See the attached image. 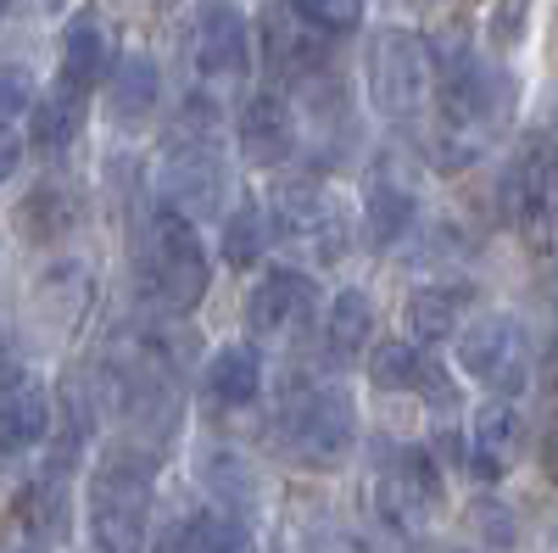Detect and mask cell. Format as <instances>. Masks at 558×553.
<instances>
[{
	"mask_svg": "<svg viewBox=\"0 0 558 553\" xmlns=\"http://www.w3.org/2000/svg\"><path fill=\"white\" fill-rule=\"evenodd\" d=\"M157 196L168 213L179 218H218L229 202V157H223V134L218 118L207 112V101H196V112H184L179 129L162 141V163H157Z\"/></svg>",
	"mask_w": 558,
	"mask_h": 553,
	"instance_id": "obj_3",
	"label": "cell"
},
{
	"mask_svg": "<svg viewBox=\"0 0 558 553\" xmlns=\"http://www.w3.org/2000/svg\"><path fill=\"white\" fill-rule=\"evenodd\" d=\"M68 520H73V497H68V476H51L45 470L39 481L23 486L17 497V526L28 531V542H62L68 537Z\"/></svg>",
	"mask_w": 558,
	"mask_h": 553,
	"instance_id": "obj_22",
	"label": "cell"
},
{
	"mask_svg": "<svg viewBox=\"0 0 558 553\" xmlns=\"http://www.w3.org/2000/svg\"><path fill=\"white\" fill-rule=\"evenodd\" d=\"M17 381H23V352H17L12 330L0 325V392H7V386H17Z\"/></svg>",
	"mask_w": 558,
	"mask_h": 553,
	"instance_id": "obj_32",
	"label": "cell"
},
{
	"mask_svg": "<svg viewBox=\"0 0 558 553\" xmlns=\"http://www.w3.org/2000/svg\"><path fill=\"white\" fill-rule=\"evenodd\" d=\"M536 263H542V274H547V280L558 286V229H553V236L536 247Z\"/></svg>",
	"mask_w": 558,
	"mask_h": 553,
	"instance_id": "obj_34",
	"label": "cell"
},
{
	"mask_svg": "<svg viewBox=\"0 0 558 553\" xmlns=\"http://www.w3.org/2000/svg\"><path fill=\"white\" fill-rule=\"evenodd\" d=\"M268 247V207L235 202V213H223V263L229 268H252Z\"/></svg>",
	"mask_w": 558,
	"mask_h": 553,
	"instance_id": "obj_28",
	"label": "cell"
},
{
	"mask_svg": "<svg viewBox=\"0 0 558 553\" xmlns=\"http://www.w3.org/2000/svg\"><path fill=\"white\" fill-rule=\"evenodd\" d=\"M318 313V286L307 268H291V263H274L263 280L252 286V302H246V325L263 336V341H279V336H296L313 325Z\"/></svg>",
	"mask_w": 558,
	"mask_h": 553,
	"instance_id": "obj_12",
	"label": "cell"
},
{
	"mask_svg": "<svg viewBox=\"0 0 558 553\" xmlns=\"http://www.w3.org/2000/svg\"><path fill=\"white\" fill-rule=\"evenodd\" d=\"M368 381H375L380 392L430 397L436 408H452V402H458L447 369L430 358V347H418V341H380L375 358H368Z\"/></svg>",
	"mask_w": 558,
	"mask_h": 553,
	"instance_id": "obj_14",
	"label": "cell"
},
{
	"mask_svg": "<svg viewBox=\"0 0 558 553\" xmlns=\"http://www.w3.org/2000/svg\"><path fill=\"white\" fill-rule=\"evenodd\" d=\"M0 553H45L39 542H12V548H0Z\"/></svg>",
	"mask_w": 558,
	"mask_h": 553,
	"instance_id": "obj_36",
	"label": "cell"
},
{
	"mask_svg": "<svg viewBox=\"0 0 558 553\" xmlns=\"http://www.w3.org/2000/svg\"><path fill=\"white\" fill-rule=\"evenodd\" d=\"M413 229V191L397 179H375L363 196V241L375 252H391Z\"/></svg>",
	"mask_w": 558,
	"mask_h": 553,
	"instance_id": "obj_25",
	"label": "cell"
},
{
	"mask_svg": "<svg viewBox=\"0 0 558 553\" xmlns=\"http://www.w3.org/2000/svg\"><path fill=\"white\" fill-rule=\"evenodd\" d=\"M51 425H57V408H51V397H45L39 381L23 375L17 386L0 392V453L39 447L45 436H51Z\"/></svg>",
	"mask_w": 558,
	"mask_h": 553,
	"instance_id": "obj_18",
	"label": "cell"
},
{
	"mask_svg": "<svg viewBox=\"0 0 558 553\" xmlns=\"http://www.w3.org/2000/svg\"><path fill=\"white\" fill-rule=\"evenodd\" d=\"M291 12L324 39H341L363 23V0H291Z\"/></svg>",
	"mask_w": 558,
	"mask_h": 553,
	"instance_id": "obj_29",
	"label": "cell"
},
{
	"mask_svg": "<svg viewBox=\"0 0 558 553\" xmlns=\"http://www.w3.org/2000/svg\"><path fill=\"white\" fill-rule=\"evenodd\" d=\"M191 62L207 84H241L252 73V23L235 0H202L196 7Z\"/></svg>",
	"mask_w": 558,
	"mask_h": 553,
	"instance_id": "obj_11",
	"label": "cell"
},
{
	"mask_svg": "<svg viewBox=\"0 0 558 553\" xmlns=\"http://www.w3.org/2000/svg\"><path fill=\"white\" fill-rule=\"evenodd\" d=\"M268 236L307 257L336 263L347 241V213L318 179H279L268 191Z\"/></svg>",
	"mask_w": 558,
	"mask_h": 553,
	"instance_id": "obj_9",
	"label": "cell"
},
{
	"mask_svg": "<svg viewBox=\"0 0 558 553\" xmlns=\"http://www.w3.org/2000/svg\"><path fill=\"white\" fill-rule=\"evenodd\" d=\"M78 218H84V202L73 184H34L17 207V229L28 241H62L78 229Z\"/></svg>",
	"mask_w": 558,
	"mask_h": 553,
	"instance_id": "obj_23",
	"label": "cell"
},
{
	"mask_svg": "<svg viewBox=\"0 0 558 553\" xmlns=\"http://www.w3.org/2000/svg\"><path fill=\"white\" fill-rule=\"evenodd\" d=\"M268 447L296 470L330 476L357 447V408L336 381H291L268 413Z\"/></svg>",
	"mask_w": 558,
	"mask_h": 553,
	"instance_id": "obj_1",
	"label": "cell"
},
{
	"mask_svg": "<svg viewBox=\"0 0 558 553\" xmlns=\"http://www.w3.org/2000/svg\"><path fill=\"white\" fill-rule=\"evenodd\" d=\"M363 89L380 118H413L436 89V51L408 28H375L363 51Z\"/></svg>",
	"mask_w": 558,
	"mask_h": 553,
	"instance_id": "obj_6",
	"label": "cell"
},
{
	"mask_svg": "<svg viewBox=\"0 0 558 553\" xmlns=\"http://www.w3.org/2000/svg\"><path fill=\"white\" fill-rule=\"evenodd\" d=\"M441 503H447V486H441L436 453L418 447V442L391 447V458H386L380 476H375V515H380L397 537H418V531L436 526Z\"/></svg>",
	"mask_w": 558,
	"mask_h": 553,
	"instance_id": "obj_7",
	"label": "cell"
},
{
	"mask_svg": "<svg viewBox=\"0 0 558 553\" xmlns=\"http://www.w3.org/2000/svg\"><path fill=\"white\" fill-rule=\"evenodd\" d=\"M458 369L492 397H520L531 386V336L520 318L508 313H481L458 330Z\"/></svg>",
	"mask_w": 558,
	"mask_h": 553,
	"instance_id": "obj_8",
	"label": "cell"
},
{
	"mask_svg": "<svg viewBox=\"0 0 558 553\" xmlns=\"http://www.w3.org/2000/svg\"><path fill=\"white\" fill-rule=\"evenodd\" d=\"M157 453L146 442H112L89 476V542L96 553H140L151 520Z\"/></svg>",
	"mask_w": 558,
	"mask_h": 553,
	"instance_id": "obj_4",
	"label": "cell"
},
{
	"mask_svg": "<svg viewBox=\"0 0 558 553\" xmlns=\"http://www.w3.org/2000/svg\"><path fill=\"white\" fill-rule=\"evenodd\" d=\"M162 96V73L151 57H118L112 79H107V101H112V118L118 123H140Z\"/></svg>",
	"mask_w": 558,
	"mask_h": 553,
	"instance_id": "obj_26",
	"label": "cell"
},
{
	"mask_svg": "<svg viewBox=\"0 0 558 553\" xmlns=\"http://www.w3.org/2000/svg\"><path fill=\"white\" fill-rule=\"evenodd\" d=\"M525 447V420L514 402L492 397L481 413H475V431H470V470L481 481H502L508 470H514V458Z\"/></svg>",
	"mask_w": 558,
	"mask_h": 553,
	"instance_id": "obj_16",
	"label": "cell"
},
{
	"mask_svg": "<svg viewBox=\"0 0 558 553\" xmlns=\"http://www.w3.org/2000/svg\"><path fill=\"white\" fill-rule=\"evenodd\" d=\"M118 68V51H112V34L101 17H73L68 34H62V84L73 89H96L101 79H112Z\"/></svg>",
	"mask_w": 558,
	"mask_h": 553,
	"instance_id": "obj_20",
	"label": "cell"
},
{
	"mask_svg": "<svg viewBox=\"0 0 558 553\" xmlns=\"http://www.w3.org/2000/svg\"><path fill=\"white\" fill-rule=\"evenodd\" d=\"M78 129H84V89L73 84H51L28 112V141L39 152H68L78 141Z\"/></svg>",
	"mask_w": 558,
	"mask_h": 553,
	"instance_id": "obj_24",
	"label": "cell"
},
{
	"mask_svg": "<svg viewBox=\"0 0 558 553\" xmlns=\"http://www.w3.org/2000/svg\"><path fill=\"white\" fill-rule=\"evenodd\" d=\"M436 107H441V134L458 146H481L486 134L508 118V79L458 45V57L436 62Z\"/></svg>",
	"mask_w": 558,
	"mask_h": 553,
	"instance_id": "obj_5",
	"label": "cell"
},
{
	"mask_svg": "<svg viewBox=\"0 0 558 553\" xmlns=\"http://www.w3.org/2000/svg\"><path fill=\"white\" fill-rule=\"evenodd\" d=\"M263 57L279 79H318L324 73V34L307 28L291 7L263 12Z\"/></svg>",
	"mask_w": 558,
	"mask_h": 553,
	"instance_id": "obj_15",
	"label": "cell"
},
{
	"mask_svg": "<svg viewBox=\"0 0 558 553\" xmlns=\"http://www.w3.org/2000/svg\"><path fill=\"white\" fill-rule=\"evenodd\" d=\"M235 141H241L246 163L279 168L302 152V118L279 89H257V96H246V107L235 118Z\"/></svg>",
	"mask_w": 558,
	"mask_h": 553,
	"instance_id": "obj_13",
	"label": "cell"
},
{
	"mask_svg": "<svg viewBox=\"0 0 558 553\" xmlns=\"http://www.w3.org/2000/svg\"><path fill=\"white\" fill-rule=\"evenodd\" d=\"M207 481L223 492V509H229V515H246V509H252L257 486H252V476L241 470V458H207Z\"/></svg>",
	"mask_w": 558,
	"mask_h": 553,
	"instance_id": "obj_30",
	"label": "cell"
},
{
	"mask_svg": "<svg viewBox=\"0 0 558 553\" xmlns=\"http://www.w3.org/2000/svg\"><path fill=\"white\" fill-rule=\"evenodd\" d=\"M470 308H475V291H470V286H418V291L408 297V308H402L408 330H413L408 341L430 347V341L458 336L463 325H470Z\"/></svg>",
	"mask_w": 558,
	"mask_h": 553,
	"instance_id": "obj_17",
	"label": "cell"
},
{
	"mask_svg": "<svg viewBox=\"0 0 558 553\" xmlns=\"http://www.w3.org/2000/svg\"><path fill=\"white\" fill-rule=\"evenodd\" d=\"M34 79L28 68H12V62H0V123H12L17 112H34Z\"/></svg>",
	"mask_w": 558,
	"mask_h": 553,
	"instance_id": "obj_31",
	"label": "cell"
},
{
	"mask_svg": "<svg viewBox=\"0 0 558 553\" xmlns=\"http://www.w3.org/2000/svg\"><path fill=\"white\" fill-rule=\"evenodd\" d=\"M368 330H375V302L363 291H341L330 302V318H324V347H330V358L352 363L368 347Z\"/></svg>",
	"mask_w": 558,
	"mask_h": 553,
	"instance_id": "obj_27",
	"label": "cell"
},
{
	"mask_svg": "<svg viewBox=\"0 0 558 553\" xmlns=\"http://www.w3.org/2000/svg\"><path fill=\"white\" fill-rule=\"evenodd\" d=\"M23 163V141H17V129L12 123H0V184H7Z\"/></svg>",
	"mask_w": 558,
	"mask_h": 553,
	"instance_id": "obj_33",
	"label": "cell"
},
{
	"mask_svg": "<svg viewBox=\"0 0 558 553\" xmlns=\"http://www.w3.org/2000/svg\"><path fill=\"white\" fill-rule=\"evenodd\" d=\"M502 207L514 218V229L531 241V252L558 229V146L547 134L525 141V152L508 163L502 173Z\"/></svg>",
	"mask_w": 558,
	"mask_h": 553,
	"instance_id": "obj_10",
	"label": "cell"
},
{
	"mask_svg": "<svg viewBox=\"0 0 558 553\" xmlns=\"http://www.w3.org/2000/svg\"><path fill=\"white\" fill-rule=\"evenodd\" d=\"M134 280H140V297L151 308H162L168 318L191 313L213 286V263H207L196 224L157 202L151 218L140 224V241H134Z\"/></svg>",
	"mask_w": 558,
	"mask_h": 553,
	"instance_id": "obj_2",
	"label": "cell"
},
{
	"mask_svg": "<svg viewBox=\"0 0 558 553\" xmlns=\"http://www.w3.org/2000/svg\"><path fill=\"white\" fill-rule=\"evenodd\" d=\"M547 476H553V481H558V436H553V442H547Z\"/></svg>",
	"mask_w": 558,
	"mask_h": 553,
	"instance_id": "obj_35",
	"label": "cell"
},
{
	"mask_svg": "<svg viewBox=\"0 0 558 553\" xmlns=\"http://www.w3.org/2000/svg\"><path fill=\"white\" fill-rule=\"evenodd\" d=\"M263 392V358L257 347H223L213 352V363L202 369V397L218 408V413H235V408H252Z\"/></svg>",
	"mask_w": 558,
	"mask_h": 553,
	"instance_id": "obj_19",
	"label": "cell"
},
{
	"mask_svg": "<svg viewBox=\"0 0 558 553\" xmlns=\"http://www.w3.org/2000/svg\"><path fill=\"white\" fill-rule=\"evenodd\" d=\"M162 553H252V526L229 509H196L168 526Z\"/></svg>",
	"mask_w": 558,
	"mask_h": 553,
	"instance_id": "obj_21",
	"label": "cell"
}]
</instances>
